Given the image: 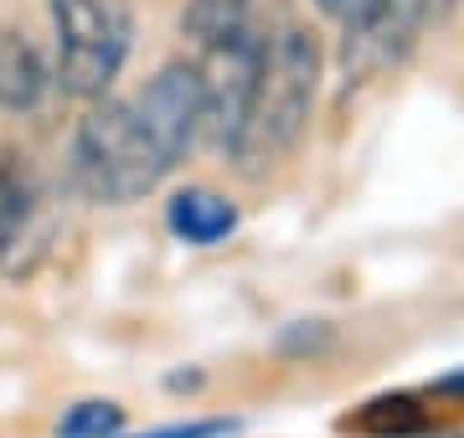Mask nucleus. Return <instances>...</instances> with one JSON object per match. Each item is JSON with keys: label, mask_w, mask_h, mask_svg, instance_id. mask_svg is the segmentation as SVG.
Here are the masks:
<instances>
[{"label": "nucleus", "mask_w": 464, "mask_h": 438, "mask_svg": "<svg viewBox=\"0 0 464 438\" xmlns=\"http://www.w3.org/2000/svg\"><path fill=\"white\" fill-rule=\"evenodd\" d=\"M439 397H464V371H454V376H444V382H439Z\"/></svg>", "instance_id": "nucleus-15"}, {"label": "nucleus", "mask_w": 464, "mask_h": 438, "mask_svg": "<svg viewBox=\"0 0 464 438\" xmlns=\"http://www.w3.org/2000/svg\"><path fill=\"white\" fill-rule=\"evenodd\" d=\"M119 428H124V407L119 403H78L63 413L57 438H114Z\"/></svg>", "instance_id": "nucleus-12"}, {"label": "nucleus", "mask_w": 464, "mask_h": 438, "mask_svg": "<svg viewBox=\"0 0 464 438\" xmlns=\"http://www.w3.org/2000/svg\"><path fill=\"white\" fill-rule=\"evenodd\" d=\"M197 68H201V135L222 155H232L253 109V88H258V68H264V36L243 26L227 42L207 47V62H197Z\"/></svg>", "instance_id": "nucleus-4"}, {"label": "nucleus", "mask_w": 464, "mask_h": 438, "mask_svg": "<svg viewBox=\"0 0 464 438\" xmlns=\"http://www.w3.org/2000/svg\"><path fill=\"white\" fill-rule=\"evenodd\" d=\"M320 11H325V16H335V21H346L351 11H356V5H362V0H315Z\"/></svg>", "instance_id": "nucleus-14"}, {"label": "nucleus", "mask_w": 464, "mask_h": 438, "mask_svg": "<svg viewBox=\"0 0 464 438\" xmlns=\"http://www.w3.org/2000/svg\"><path fill=\"white\" fill-rule=\"evenodd\" d=\"M433 11V0H362L341 26V78L351 83H366L377 72L398 68L402 57L413 52L418 26Z\"/></svg>", "instance_id": "nucleus-5"}, {"label": "nucleus", "mask_w": 464, "mask_h": 438, "mask_svg": "<svg viewBox=\"0 0 464 438\" xmlns=\"http://www.w3.org/2000/svg\"><path fill=\"white\" fill-rule=\"evenodd\" d=\"M232 423L227 418H201V423H170V428H150L140 438H227Z\"/></svg>", "instance_id": "nucleus-13"}, {"label": "nucleus", "mask_w": 464, "mask_h": 438, "mask_svg": "<svg viewBox=\"0 0 464 438\" xmlns=\"http://www.w3.org/2000/svg\"><path fill=\"white\" fill-rule=\"evenodd\" d=\"M72 176L93 202L130 206L166 181L170 170L150 150L145 129L124 99H99L72 135Z\"/></svg>", "instance_id": "nucleus-2"}, {"label": "nucleus", "mask_w": 464, "mask_h": 438, "mask_svg": "<svg viewBox=\"0 0 464 438\" xmlns=\"http://www.w3.org/2000/svg\"><path fill=\"white\" fill-rule=\"evenodd\" d=\"M57 32V83L72 99H103L130 57V5L124 0H52Z\"/></svg>", "instance_id": "nucleus-3"}, {"label": "nucleus", "mask_w": 464, "mask_h": 438, "mask_svg": "<svg viewBox=\"0 0 464 438\" xmlns=\"http://www.w3.org/2000/svg\"><path fill=\"white\" fill-rule=\"evenodd\" d=\"M433 413L418 397L408 392H392V397H372L366 407H356L346 418V433H362V438H418L429 433Z\"/></svg>", "instance_id": "nucleus-9"}, {"label": "nucleus", "mask_w": 464, "mask_h": 438, "mask_svg": "<svg viewBox=\"0 0 464 438\" xmlns=\"http://www.w3.org/2000/svg\"><path fill=\"white\" fill-rule=\"evenodd\" d=\"M166 222L181 243L212 248V243H227V237L237 233V206H232L222 191H212V186H186V191L170 196Z\"/></svg>", "instance_id": "nucleus-7"}, {"label": "nucleus", "mask_w": 464, "mask_h": 438, "mask_svg": "<svg viewBox=\"0 0 464 438\" xmlns=\"http://www.w3.org/2000/svg\"><path fill=\"white\" fill-rule=\"evenodd\" d=\"M150 150L160 155V166L176 170L201 139V68L197 62H166L140 93L130 99Z\"/></svg>", "instance_id": "nucleus-6"}, {"label": "nucleus", "mask_w": 464, "mask_h": 438, "mask_svg": "<svg viewBox=\"0 0 464 438\" xmlns=\"http://www.w3.org/2000/svg\"><path fill=\"white\" fill-rule=\"evenodd\" d=\"M315 88H320V42L299 21H284L279 32L264 36V68H258L253 109L243 135H237L232 160L243 170L279 166L310 129Z\"/></svg>", "instance_id": "nucleus-1"}, {"label": "nucleus", "mask_w": 464, "mask_h": 438, "mask_svg": "<svg viewBox=\"0 0 464 438\" xmlns=\"http://www.w3.org/2000/svg\"><path fill=\"white\" fill-rule=\"evenodd\" d=\"M248 11H253V0H186L181 32L207 52L217 42H227L232 32H243L248 26Z\"/></svg>", "instance_id": "nucleus-11"}, {"label": "nucleus", "mask_w": 464, "mask_h": 438, "mask_svg": "<svg viewBox=\"0 0 464 438\" xmlns=\"http://www.w3.org/2000/svg\"><path fill=\"white\" fill-rule=\"evenodd\" d=\"M32 206H36L32 170L21 166L16 150H0V263L21 243L26 222H32Z\"/></svg>", "instance_id": "nucleus-10"}, {"label": "nucleus", "mask_w": 464, "mask_h": 438, "mask_svg": "<svg viewBox=\"0 0 464 438\" xmlns=\"http://www.w3.org/2000/svg\"><path fill=\"white\" fill-rule=\"evenodd\" d=\"M47 83H52V72L42 62V52L21 32L0 26V109L32 114L36 103L47 99Z\"/></svg>", "instance_id": "nucleus-8"}]
</instances>
